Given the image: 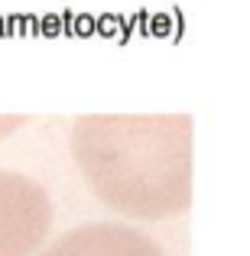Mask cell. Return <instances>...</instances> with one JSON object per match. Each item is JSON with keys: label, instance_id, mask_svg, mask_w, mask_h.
Listing matches in <instances>:
<instances>
[{"label": "cell", "instance_id": "2", "mask_svg": "<svg viewBox=\"0 0 250 256\" xmlns=\"http://www.w3.org/2000/svg\"><path fill=\"white\" fill-rule=\"evenodd\" d=\"M52 227V201L39 182L0 169V256H33Z\"/></svg>", "mask_w": 250, "mask_h": 256}, {"label": "cell", "instance_id": "4", "mask_svg": "<svg viewBox=\"0 0 250 256\" xmlns=\"http://www.w3.org/2000/svg\"><path fill=\"white\" fill-rule=\"evenodd\" d=\"M20 124H23V117H0V136H7V133Z\"/></svg>", "mask_w": 250, "mask_h": 256}, {"label": "cell", "instance_id": "3", "mask_svg": "<svg viewBox=\"0 0 250 256\" xmlns=\"http://www.w3.org/2000/svg\"><path fill=\"white\" fill-rule=\"evenodd\" d=\"M39 256H166L156 240L127 224H85L56 237Z\"/></svg>", "mask_w": 250, "mask_h": 256}, {"label": "cell", "instance_id": "1", "mask_svg": "<svg viewBox=\"0 0 250 256\" xmlns=\"http://www.w3.org/2000/svg\"><path fill=\"white\" fill-rule=\"evenodd\" d=\"M72 156L107 208L163 220L192 204L188 114H88L75 120Z\"/></svg>", "mask_w": 250, "mask_h": 256}]
</instances>
